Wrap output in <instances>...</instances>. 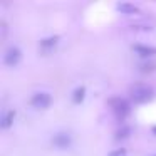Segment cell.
Listing matches in <instances>:
<instances>
[{"mask_svg": "<svg viewBox=\"0 0 156 156\" xmlns=\"http://www.w3.org/2000/svg\"><path fill=\"white\" fill-rule=\"evenodd\" d=\"M51 102H52V98H51V94L49 92H35L34 96H32V99H30V104L34 106V108H37V109H47L49 106H51Z\"/></svg>", "mask_w": 156, "mask_h": 156, "instance_id": "cell-1", "label": "cell"}, {"mask_svg": "<svg viewBox=\"0 0 156 156\" xmlns=\"http://www.w3.org/2000/svg\"><path fill=\"white\" fill-rule=\"evenodd\" d=\"M20 59H22V52L19 47H9L5 55H4V62L9 67H15L20 62Z\"/></svg>", "mask_w": 156, "mask_h": 156, "instance_id": "cell-2", "label": "cell"}, {"mask_svg": "<svg viewBox=\"0 0 156 156\" xmlns=\"http://www.w3.org/2000/svg\"><path fill=\"white\" fill-rule=\"evenodd\" d=\"M151 89L146 87V86H136L134 89H133V99H134L136 102H146L151 99Z\"/></svg>", "mask_w": 156, "mask_h": 156, "instance_id": "cell-3", "label": "cell"}, {"mask_svg": "<svg viewBox=\"0 0 156 156\" xmlns=\"http://www.w3.org/2000/svg\"><path fill=\"white\" fill-rule=\"evenodd\" d=\"M111 106H112L114 112L119 116V118H124V116L129 112V106H128V102H126L124 99H121V98L112 99V101H111Z\"/></svg>", "mask_w": 156, "mask_h": 156, "instance_id": "cell-4", "label": "cell"}, {"mask_svg": "<svg viewBox=\"0 0 156 156\" xmlns=\"http://www.w3.org/2000/svg\"><path fill=\"white\" fill-rule=\"evenodd\" d=\"M134 52L141 57H153L156 54V47H151V45H144V44H136L134 47Z\"/></svg>", "mask_w": 156, "mask_h": 156, "instance_id": "cell-5", "label": "cell"}, {"mask_svg": "<svg viewBox=\"0 0 156 156\" xmlns=\"http://www.w3.org/2000/svg\"><path fill=\"white\" fill-rule=\"evenodd\" d=\"M52 143H54L57 148H67V146L71 144V136H69L67 133H59V134H55L54 138H52Z\"/></svg>", "mask_w": 156, "mask_h": 156, "instance_id": "cell-6", "label": "cell"}, {"mask_svg": "<svg viewBox=\"0 0 156 156\" xmlns=\"http://www.w3.org/2000/svg\"><path fill=\"white\" fill-rule=\"evenodd\" d=\"M14 119H15V111L9 109L2 114V119H0V128L2 129H9L12 124H14Z\"/></svg>", "mask_w": 156, "mask_h": 156, "instance_id": "cell-7", "label": "cell"}, {"mask_svg": "<svg viewBox=\"0 0 156 156\" xmlns=\"http://www.w3.org/2000/svg\"><path fill=\"white\" fill-rule=\"evenodd\" d=\"M118 10L121 12V14H126V15H133V14H138L139 12V9L136 7V5H133V4H119L118 5Z\"/></svg>", "mask_w": 156, "mask_h": 156, "instance_id": "cell-8", "label": "cell"}, {"mask_svg": "<svg viewBox=\"0 0 156 156\" xmlns=\"http://www.w3.org/2000/svg\"><path fill=\"white\" fill-rule=\"evenodd\" d=\"M57 41H59L57 37H47V39H44V41L41 42V47L44 49V51H49L51 47H54V45L57 44Z\"/></svg>", "mask_w": 156, "mask_h": 156, "instance_id": "cell-9", "label": "cell"}, {"mask_svg": "<svg viewBox=\"0 0 156 156\" xmlns=\"http://www.w3.org/2000/svg\"><path fill=\"white\" fill-rule=\"evenodd\" d=\"M84 96H86V89L84 87H77L74 91V94H72V101H74L76 104H79V102H82Z\"/></svg>", "mask_w": 156, "mask_h": 156, "instance_id": "cell-10", "label": "cell"}, {"mask_svg": "<svg viewBox=\"0 0 156 156\" xmlns=\"http://www.w3.org/2000/svg\"><path fill=\"white\" fill-rule=\"evenodd\" d=\"M109 156H128V153H126V149L119 148V149H116V151H111Z\"/></svg>", "mask_w": 156, "mask_h": 156, "instance_id": "cell-11", "label": "cell"}, {"mask_svg": "<svg viewBox=\"0 0 156 156\" xmlns=\"http://www.w3.org/2000/svg\"><path fill=\"white\" fill-rule=\"evenodd\" d=\"M128 134H129V129H128V128H124V129H121V131H118V138H126Z\"/></svg>", "mask_w": 156, "mask_h": 156, "instance_id": "cell-12", "label": "cell"}, {"mask_svg": "<svg viewBox=\"0 0 156 156\" xmlns=\"http://www.w3.org/2000/svg\"><path fill=\"white\" fill-rule=\"evenodd\" d=\"M153 133H154V134H156V126H154V128H153Z\"/></svg>", "mask_w": 156, "mask_h": 156, "instance_id": "cell-13", "label": "cell"}, {"mask_svg": "<svg viewBox=\"0 0 156 156\" xmlns=\"http://www.w3.org/2000/svg\"><path fill=\"white\" fill-rule=\"evenodd\" d=\"M154 156H156V154H154Z\"/></svg>", "mask_w": 156, "mask_h": 156, "instance_id": "cell-14", "label": "cell"}]
</instances>
